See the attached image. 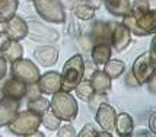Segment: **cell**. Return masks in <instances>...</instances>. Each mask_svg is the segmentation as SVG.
Returning <instances> with one entry per match:
<instances>
[{
	"label": "cell",
	"instance_id": "cell-1",
	"mask_svg": "<svg viewBox=\"0 0 156 137\" xmlns=\"http://www.w3.org/2000/svg\"><path fill=\"white\" fill-rule=\"evenodd\" d=\"M85 76V61L80 54L70 57L64 63V67L61 72V90L72 92L75 88L83 80Z\"/></svg>",
	"mask_w": 156,
	"mask_h": 137
},
{
	"label": "cell",
	"instance_id": "cell-2",
	"mask_svg": "<svg viewBox=\"0 0 156 137\" xmlns=\"http://www.w3.org/2000/svg\"><path fill=\"white\" fill-rule=\"evenodd\" d=\"M50 110L60 118L61 121H73L79 112V107L76 102L75 96L70 95V92L66 90H58L55 92L51 102H50Z\"/></svg>",
	"mask_w": 156,
	"mask_h": 137
},
{
	"label": "cell",
	"instance_id": "cell-3",
	"mask_svg": "<svg viewBox=\"0 0 156 137\" xmlns=\"http://www.w3.org/2000/svg\"><path fill=\"white\" fill-rule=\"evenodd\" d=\"M41 125V115L35 114L32 111H22L18 112L16 117L9 123V130L15 136H27L40 128Z\"/></svg>",
	"mask_w": 156,
	"mask_h": 137
},
{
	"label": "cell",
	"instance_id": "cell-4",
	"mask_svg": "<svg viewBox=\"0 0 156 137\" xmlns=\"http://www.w3.org/2000/svg\"><path fill=\"white\" fill-rule=\"evenodd\" d=\"M37 13L44 21L51 23H63L66 21L64 7L60 0H32Z\"/></svg>",
	"mask_w": 156,
	"mask_h": 137
},
{
	"label": "cell",
	"instance_id": "cell-5",
	"mask_svg": "<svg viewBox=\"0 0 156 137\" xmlns=\"http://www.w3.org/2000/svg\"><path fill=\"white\" fill-rule=\"evenodd\" d=\"M40 70L32 60L19 58L12 63V77H16L27 85H34L40 79Z\"/></svg>",
	"mask_w": 156,
	"mask_h": 137
},
{
	"label": "cell",
	"instance_id": "cell-6",
	"mask_svg": "<svg viewBox=\"0 0 156 137\" xmlns=\"http://www.w3.org/2000/svg\"><path fill=\"white\" fill-rule=\"evenodd\" d=\"M155 75V63L150 53H143L137 57V60L133 64V76L137 83H146Z\"/></svg>",
	"mask_w": 156,
	"mask_h": 137
},
{
	"label": "cell",
	"instance_id": "cell-7",
	"mask_svg": "<svg viewBox=\"0 0 156 137\" xmlns=\"http://www.w3.org/2000/svg\"><path fill=\"white\" fill-rule=\"evenodd\" d=\"M28 23V37L34 41L38 42H45V44H53V42L58 41V32L53 29V28L42 25L40 22H27Z\"/></svg>",
	"mask_w": 156,
	"mask_h": 137
},
{
	"label": "cell",
	"instance_id": "cell-8",
	"mask_svg": "<svg viewBox=\"0 0 156 137\" xmlns=\"http://www.w3.org/2000/svg\"><path fill=\"white\" fill-rule=\"evenodd\" d=\"M0 54L6 61L13 63L16 60L22 58L23 55V48L19 44V41L9 40L5 32L0 34Z\"/></svg>",
	"mask_w": 156,
	"mask_h": 137
},
{
	"label": "cell",
	"instance_id": "cell-9",
	"mask_svg": "<svg viewBox=\"0 0 156 137\" xmlns=\"http://www.w3.org/2000/svg\"><path fill=\"white\" fill-rule=\"evenodd\" d=\"M5 34L9 40L20 41L28 37V23L20 16L15 15L12 19H9L5 23Z\"/></svg>",
	"mask_w": 156,
	"mask_h": 137
},
{
	"label": "cell",
	"instance_id": "cell-10",
	"mask_svg": "<svg viewBox=\"0 0 156 137\" xmlns=\"http://www.w3.org/2000/svg\"><path fill=\"white\" fill-rule=\"evenodd\" d=\"M38 88L41 93L45 95H54L55 92L61 90V73L58 72H47L38 79Z\"/></svg>",
	"mask_w": 156,
	"mask_h": 137
},
{
	"label": "cell",
	"instance_id": "cell-11",
	"mask_svg": "<svg viewBox=\"0 0 156 137\" xmlns=\"http://www.w3.org/2000/svg\"><path fill=\"white\" fill-rule=\"evenodd\" d=\"M115 111L114 108L107 102H102L98 108H96V123L99 124L102 130L111 131L114 130L115 125Z\"/></svg>",
	"mask_w": 156,
	"mask_h": 137
},
{
	"label": "cell",
	"instance_id": "cell-12",
	"mask_svg": "<svg viewBox=\"0 0 156 137\" xmlns=\"http://www.w3.org/2000/svg\"><path fill=\"white\" fill-rule=\"evenodd\" d=\"M109 42L115 51H122L130 42V29L122 23H114Z\"/></svg>",
	"mask_w": 156,
	"mask_h": 137
},
{
	"label": "cell",
	"instance_id": "cell-13",
	"mask_svg": "<svg viewBox=\"0 0 156 137\" xmlns=\"http://www.w3.org/2000/svg\"><path fill=\"white\" fill-rule=\"evenodd\" d=\"M3 93H5V98H10V99H15V101H20L23 96H27V89L28 85L23 83L22 80L16 79V77H10L7 79L6 83L3 85Z\"/></svg>",
	"mask_w": 156,
	"mask_h": 137
},
{
	"label": "cell",
	"instance_id": "cell-14",
	"mask_svg": "<svg viewBox=\"0 0 156 137\" xmlns=\"http://www.w3.org/2000/svg\"><path fill=\"white\" fill-rule=\"evenodd\" d=\"M19 112V101L10 98H3L0 101V127L9 125L16 114Z\"/></svg>",
	"mask_w": 156,
	"mask_h": 137
},
{
	"label": "cell",
	"instance_id": "cell-15",
	"mask_svg": "<svg viewBox=\"0 0 156 137\" xmlns=\"http://www.w3.org/2000/svg\"><path fill=\"white\" fill-rule=\"evenodd\" d=\"M34 58L42 67H51L58 60V50L51 45H42L34 51Z\"/></svg>",
	"mask_w": 156,
	"mask_h": 137
},
{
	"label": "cell",
	"instance_id": "cell-16",
	"mask_svg": "<svg viewBox=\"0 0 156 137\" xmlns=\"http://www.w3.org/2000/svg\"><path fill=\"white\" fill-rule=\"evenodd\" d=\"M112 26L105 22H96L94 23L92 32H90V41L94 44H109Z\"/></svg>",
	"mask_w": 156,
	"mask_h": 137
},
{
	"label": "cell",
	"instance_id": "cell-17",
	"mask_svg": "<svg viewBox=\"0 0 156 137\" xmlns=\"http://www.w3.org/2000/svg\"><path fill=\"white\" fill-rule=\"evenodd\" d=\"M90 85L95 90V93H107L111 89V77L104 70H96L90 77Z\"/></svg>",
	"mask_w": 156,
	"mask_h": 137
},
{
	"label": "cell",
	"instance_id": "cell-18",
	"mask_svg": "<svg viewBox=\"0 0 156 137\" xmlns=\"http://www.w3.org/2000/svg\"><path fill=\"white\" fill-rule=\"evenodd\" d=\"M114 130H117L120 137H131V134H133V118L124 112L117 115Z\"/></svg>",
	"mask_w": 156,
	"mask_h": 137
},
{
	"label": "cell",
	"instance_id": "cell-19",
	"mask_svg": "<svg viewBox=\"0 0 156 137\" xmlns=\"http://www.w3.org/2000/svg\"><path fill=\"white\" fill-rule=\"evenodd\" d=\"M92 61L96 66H104L111 58V45L109 44H95L92 47Z\"/></svg>",
	"mask_w": 156,
	"mask_h": 137
},
{
	"label": "cell",
	"instance_id": "cell-20",
	"mask_svg": "<svg viewBox=\"0 0 156 137\" xmlns=\"http://www.w3.org/2000/svg\"><path fill=\"white\" fill-rule=\"evenodd\" d=\"M19 7L18 0H0V22L6 23L9 19H12L16 10Z\"/></svg>",
	"mask_w": 156,
	"mask_h": 137
},
{
	"label": "cell",
	"instance_id": "cell-21",
	"mask_svg": "<svg viewBox=\"0 0 156 137\" xmlns=\"http://www.w3.org/2000/svg\"><path fill=\"white\" fill-rule=\"evenodd\" d=\"M72 12H73L79 19H82V21H89V19H92L94 15H95V7H92L88 2L80 0V2H77V3H75V5L72 6Z\"/></svg>",
	"mask_w": 156,
	"mask_h": 137
},
{
	"label": "cell",
	"instance_id": "cell-22",
	"mask_svg": "<svg viewBox=\"0 0 156 137\" xmlns=\"http://www.w3.org/2000/svg\"><path fill=\"white\" fill-rule=\"evenodd\" d=\"M105 2V6L112 15L117 16H126L130 13V3L129 0H102Z\"/></svg>",
	"mask_w": 156,
	"mask_h": 137
},
{
	"label": "cell",
	"instance_id": "cell-23",
	"mask_svg": "<svg viewBox=\"0 0 156 137\" xmlns=\"http://www.w3.org/2000/svg\"><path fill=\"white\" fill-rule=\"evenodd\" d=\"M104 66H105V67H104V72H105L111 79H117L118 76H121L122 72H124V68H126V64H124L121 60H114V58H112V60L109 58Z\"/></svg>",
	"mask_w": 156,
	"mask_h": 137
},
{
	"label": "cell",
	"instance_id": "cell-24",
	"mask_svg": "<svg viewBox=\"0 0 156 137\" xmlns=\"http://www.w3.org/2000/svg\"><path fill=\"white\" fill-rule=\"evenodd\" d=\"M28 110L38 114V115H42L45 111L50 110V101L47 98H42V96H38V98H34V99H29L28 102Z\"/></svg>",
	"mask_w": 156,
	"mask_h": 137
},
{
	"label": "cell",
	"instance_id": "cell-25",
	"mask_svg": "<svg viewBox=\"0 0 156 137\" xmlns=\"http://www.w3.org/2000/svg\"><path fill=\"white\" fill-rule=\"evenodd\" d=\"M41 124H42L45 128H48V130L54 131L61 125V120L55 115L51 110H48L41 115Z\"/></svg>",
	"mask_w": 156,
	"mask_h": 137
},
{
	"label": "cell",
	"instance_id": "cell-26",
	"mask_svg": "<svg viewBox=\"0 0 156 137\" xmlns=\"http://www.w3.org/2000/svg\"><path fill=\"white\" fill-rule=\"evenodd\" d=\"M75 92H76V95H77L79 99L86 101V102L95 95V90H94V88H92V85H90L89 80H82V82L75 88Z\"/></svg>",
	"mask_w": 156,
	"mask_h": 137
},
{
	"label": "cell",
	"instance_id": "cell-27",
	"mask_svg": "<svg viewBox=\"0 0 156 137\" xmlns=\"http://www.w3.org/2000/svg\"><path fill=\"white\" fill-rule=\"evenodd\" d=\"M76 128L72 124H66V125H60L57 128V137H76Z\"/></svg>",
	"mask_w": 156,
	"mask_h": 137
},
{
	"label": "cell",
	"instance_id": "cell-28",
	"mask_svg": "<svg viewBox=\"0 0 156 137\" xmlns=\"http://www.w3.org/2000/svg\"><path fill=\"white\" fill-rule=\"evenodd\" d=\"M98 134V131H96L95 125L94 124H86V125H83V128L79 131V134L76 137H96Z\"/></svg>",
	"mask_w": 156,
	"mask_h": 137
},
{
	"label": "cell",
	"instance_id": "cell-29",
	"mask_svg": "<svg viewBox=\"0 0 156 137\" xmlns=\"http://www.w3.org/2000/svg\"><path fill=\"white\" fill-rule=\"evenodd\" d=\"M7 73V61L0 55V80L6 76Z\"/></svg>",
	"mask_w": 156,
	"mask_h": 137
},
{
	"label": "cell",
	"instance_id": "cell-30",
	"mask_svg": "<svg viewBox=\"0 0 156 137\" xmlns=\"http://www.w3.org/2000/svg\"><path fill=\"white\" fill-rule=\"evenodd\" d=\"M149 125H150V130L153 131L156 134V112L153 114V115L150 117V123H149Z\"/></svg>",
	"mask_w": 156,
	"mask_h": 137
},
{
	"label": "cell",
	"instance_id": "cell-31",
	"mask_svg": "<svg viewBox=\"0 0 156 137\" xmlns=\"http://www.w3.org/2000/svg\"><path fill=\"white\" fill-rule=\"evenodd\" d=\"M86 2H88L92 7H95V9L101 6V3H102V0H86Z\"/></svg>",
	"mask_w": 156,
	"mask_h": 137
},
{
	"label": "cell",
	"instance_id": "cell-32",
	"mask_svg": "<svg viewBox=\"0 0 156 137\" xmlns=\"http://www.w3.org/2000/svg\"><path fill=\"white\" fill-rule=\"evenodd\" d=\"M96 137H112V134H111L109 131L102 130V131H98V134H96Z\"/></svg>",
	"mask_w": 156,
	"mask_h": 137
},
{
	"label": "cell",
	"instance_id": "cell-33",
	"mask_svg": "<svg viewBox=\"0 0 156 137\" xmlns=\"http://www.w3.org/2000/svg\"><path fill=\"white\" fill-rule=\"evenodd\" d=\"M23 137H45L44 136V134H42V133H41V131H34V133H31V134H27V136H23Z\"/></svg>",
	"mask_w": 156,
	"mask_h": 137
},
{
	"label": "cell",
	"instance_id": "cell-34",
	"mask_svg": "<svg viewBox=\"0 0 156 137\" xmlns=\"http://www.w3.org/2000/svg\"><path fill=\"white\" fill-rule=\"evenodd\" d=\"M152 53L156 55V37H155V40H153V42H152Z\"/></svg>",
	"mask_w": 156,
	"mask_h": 137
},
{
	"label": "cell",
	"instance_id": "cell-35",
	"mask_svg": "<svg viewBox=\"0 0 156 137\" xmlns=\"http://www.w3.org/2000/svg\"><path fill=\"white\" fill-rule=\"evenodd\" d=\"M3 98H5V93H3V89H2V88H0V101H2V99H3Z\"/></svg>",
	"mask_w": 156,
	"mask_h": 137
},
{
	"label": "cell",
	"instance_id": "cell-36",
	"mask_svg": "<svg viewBox=\"0 0 156 137\" xmlns=\"http://www.w3.org/2000/svg\"><path fill=\"white\" fill-rule=\"evenodd\" d=\"M27 2H32V0H27Z\"/></svg>",
	"mask_w": 156,
	"mask_h": 137
},
{
	"label": "cell",
	"instance_id": "cell-37",
	"mask_svg": "<svg viewBox=\"0 0 156 137\" xmlns=\"http://www.w3.org/2000/svg\"><path fill=\"white\" fill-rule=\"evenodd\" d=\"M0 137H2V136H0Z\"/></svg>",
	"mask_w": 156,
	"mask_h": 137
}]
</instances>
